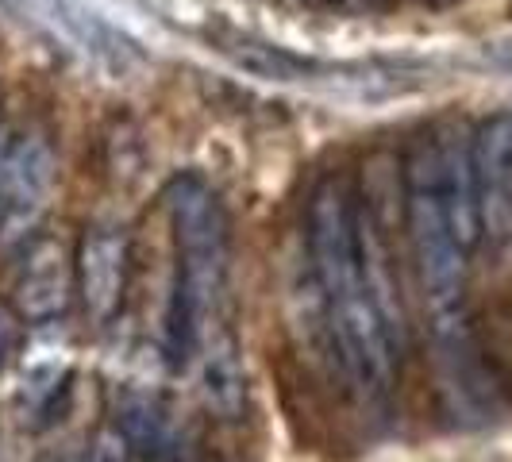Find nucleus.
<instances>
[{
	"instance_id": "obj_14",
	"label": "nucleus",
	"mask_w": 512,
	"mask_h": 462,
	"mask_svg": "<svg viewBox=\"0 0 512 462\" xmlns=\"http://www.w3.org/2000/svg\"><path fill=\"white\" fill-rule=\"evenodd\" d=\"M54 462H77V459H54Z\"/></svg>"
},
{
	"instance_id": "obj_10",
	"label": "nucleus",
	"mask_w": 512,
	"mask_h": 462,
	"mask_svg": "<svg viewBox=\"0 0 512 462\" xmlns=\"http://www.w3.org/2000/svg\"><path fill=\"white\" fill-rule=\"evenodd\" d=\"M70 31H74L77 39L85 43V51L93 54H104V58H120L124 54V39L112 31V27L97 20L93 12H85V8H77V4H66V16H62Z\"/></svg>"
},
{
	"instance_id": "obj_13",
	"label": "nucleus",
	"mask_w": 512,
	"mask_h": 462,
	"mask_svg": "<svg viewBox=\"0 0 512 462\" xmlns=\"http://www.w3.org/2000/svg\"><path fill=\"white\" fill-rule=\"evenodd\" d=\"M0 205H4V154H0Z\"/></svg>"
},
{
	"instance_id": "obj_5",
	"label": "nucleus",
	"mask_w": 512,
	"mask_h": 462,
	"mask_svg": "<svg viewBox=\"0 0 512 462\" xmlns=\"http://www.w3.org/2000/svg\"><path fill=\"white\" fill-rule=\"evenodd\" d=\"M77 285H81V305L89 320L104 324L124 297V278H128V239L112 228H97L81 239L77 251Z\"/></svg>"
},
{
	"instance_id": "obj_2",
	"label": "nucleus",
	"mask_w": 512,
	"mask_h": 462,
	"mask_svg": "<svg viewBox=\"0 0 512 462\" xmlns=\"http://www.w3.org/2000/svg\"><path fill=\"white\" fill-rule=\"evenodd\" d=\"M409 235L424 301L436 316V335L462 332V285L466 251L451 235L436 189V147L420 143L409 162Z\"/></svg>"
},
{
	"instance_id": "obj_9",
	"label": "nucleus",
	"mask_w": 512,
	"mask_h": 462,
	"mask_svg": "<svg viewBox=\"0 0 512 462\" xmlns=\"http://www.w3.org/2000/svg\"><path fill=\"white\" fill-rule=\"evenodd\" d=\"M120 428L131 439V447H139L147 455H166L170 439H174L166 412L158 409L151 397H128L120 409Z\"/></svg>"
},
{
	"instance_id": "obj_8",
	"label": "nucleus",
	"mask_w": 512,
	"mask_h": 462,
	"mask_svg": "<svg viewBox=\"0 0 512 462\" xmlns=\"http://www.w3.org/2000/svg\"><path fill=\"white\" fill-rule=\"evenodd\" d=\"M54 189V151L43 135H27L4 151V205L20 220H35Z\"/></svg>"
},
{
	"instance_id": "obj_1",
	"label": "nucleus",
	"mask_w": 512,
	"mask_h": 462,
	"mask_svg": "<svg viewBox=\"0 0 512 462\" xmlns=\"http://www.w3.org/2000/svg\"><path fill=\"white\" fill-rule=\"evenodd\" d=\"M170 220L181 251V285H178V328L185 343L197 351L212 324V308L224 289L228 270V220L220 212L216 193L201 181L185 178L170 189Z\"/></svg>"
},
{
	"instance_id": "obj_4",
	"label": "nucleus",
	"mask_w": 512,
	"mask_h": 462,
	"mask_svg": "<svg viewBox=\"0 0 512 462\" xmlns=\"http://www.w3.org/2000/svg\"><path fill=\"white\" fill-rule=\"evenodd\" d=\"M482 231L493 243H512V112L489 120L474 139Z\"/></svg>"
},
{
	"instance_id": "obj_7",
	"label": "nucleus",
	"mask_w": 512,
	"mask_h": 462,
	"mask_svg": "<svg viewBox=\"0 0 512 462\" xmlns=\"http://www.w3.org/2000/svg\"><path fill=\"white\" fill-rule=\"evenodd\" d=\"M197 393L205 401V409L220 420H235L243 416L247 405V385H243V366H239V351L228 332H212L197 343Z\"/></svg>"
},
{
	"instance_id": "obj_6",
	"label": "nucleus",
	"mask_w": 512,
	"mask_h": 462,
	"mask_svg": "<svg viewBox=\"0 0 512 462\" xmlns=\"http://www.w3.org/2000/svg\"><path fill=\"white\" fill-rule=\"evenodd\" d=\"M70 285H74V258L66 251L62 239H39L24 258L20 282H16V308L31 324L54 320L66 301H70Z\"/></svg>"
},
{
	"instance_id": "obj_3",
	"label": "nucleus",
	"mask_w": 512,
	"mask_h": 462,
	"mask_svg": "<svg viewBox=\"0 0 512 462\" xmlns=\"http://www.w3.org/2000/svg\"><path fill=\"white\" fill-rule=\"evenodd\" d=\"M436 147V189L443 216L462 251L482 239V208H478V170H474V143L462 131H447L432 139Z\"/></svg>"
},
{
	"instance_id": "obj_12",
	"label": "nucleus",
	"mask_w": 512,
	"mask_h": 462,
	"mask_svg": "<svg viewBox=\"0 0 512 462\" xmlns=\"http://www.w3.org/2000/svg\"><path fill=\"white\" fill-rule=\"evenodd\" d=\"M16 339H20V332H16V316H12L8 308H0V362L16 351Z\"/></svg>"
},
{
	"instance_id": "obj_11",
	"label": "nucleus",
	"mask_w": 512,
	"mask_h": 462,
	"mask_svg": "<svg viewBox=\"0 0 512 462\" xmlns=\"http://www.w3.org/2000/svg\"><path fill=\"white\" fill-rule=\"evenodd\" d=\"M85 462H131V439L124 428H101Z\"/></svg>"
}]
</instances>
